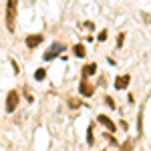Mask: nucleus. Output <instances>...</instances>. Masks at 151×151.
Wrapping results in <instances>:
<instances>
[{"label":"nucleus","mask_w":151,"mask_h":151,"mask_svg":"<svg viewBox=\"0 0 151 151\" xmlns=\"http://www.w3.org/2000/svg\"><path fill=\"white\" fill-rule=\"evenodd\" d=\"M107 105H109V107H111V109H115V101H113V99H111V97H107Z\"/></svg>","instance_id":"ddd939ff"},{"label":"nucleus","mask_w":151,"mask_h":151,"mask_svg":"<svg viewBox=\"0 0 151 151\" xmlns=\"http://www.w3.org/2000/svg\"><path fill=\"white\" fill-rule=\"evenodd\" d=\"M73 52H75V55H77V57H79V58H85V55H87V50H85V47H83L81 42L73 47Z\"/></svg>","instance_id":"1a4fd4ad"},{"label":"nucleus","mask_w":151,"mask_h":151,"mask_svg":"<svg viewBox=\"0 0 151 151\" xmlns=\"http://www.w3.org/2000/svg\"><path fill=\"white\" fill-rule=\"evenodd\" d=\"M45 77H47V70H45V69H36L35 70V79H36V81H42Z\"/></svg>","instance_id":"9d476101"},{"label":"nucleus","mask_w":151,"mask_h":151,"mask_svg":"<svg viewBox=\"0 0 151 151\" xmlns=\"http://www.w3.org/2000/svg\"><path fill=\"white\" fill-rule=\"evenodd\" d=\"M85 26H87L89 30H93V28H95V24H93V22H85Z\"/></svg>","instance_id":"2eb2a0df"},{"label":"nucleus","mask_w":151,"mask_h":151,"mask_svg":"<svg viewBox=\"0 0 151 151\" xmlns=\"http://www.w3.org/2000/svg\"><path fill=\"white\" fill-rule=\"evenodd\" d=\"M69 105H73V109H79V107H81V101H79V99H70Z\"/></svg>","instance_id":"9b49d317"},{"label":"nucleus","mask_w":151,"mask_h":151,"mask_svg":"<svg viewBox=\"0 0 151 151\" xmlns=\"http://www.w3.org/2000/svg\"><path fill=\"white\" fill-rule=\"evenodd\" d=\"M16 10H18V0H8L6 2V16H4V20H6V28H8V32H14V24H16Z\"/></svg>","instance_id":"f257e3e1"},{"label":"nucleus","mask_w":151,"mask_h":151,"mask_svg":"<svg viewBox=\"0 0 151 151\" xmlns=\"http://www.w3.org/2000/svg\"><path fill=\"white\" fill-rule=\"evenodd\" d=\"M63 50H65V45H63V42H55V45H50V47L47 48V52L42 55V58H45V60H52V58H57Z\"/></svg>","instance_id":"f03ea898"},{"label":"nucleus","mask_w":151,"mask_h":151,"mask_svg":"<svg viewBox=\"0 0 151 151\" xmlns=\"http://www.w3.org/2000/svg\"><path fill=\"white\" fill-rule=\"evenodd\" d=\"M131 149V141H129V143H125V145H123V151H129Z\"/></svg>","instance_id":"dca6fc26"},{"label":"nucleus","mask_w":151,"mask_h":151,"mask_svg":"<svg viewBox=\"0 0 151 151\" xmlns=\"http://www.w3.org/2000/svg\"><path fill=\"white\" fill-rule=\"evenodd\" d=\"M95 73H97V65H95V63H89V65H85V67H83V79H89V77H93Z\"/></svg>","instance_id":"6e6552de"},{"label":"nucleus","mask_w":151,"mask_h":151,"mask_svg":"<svg viewBox=\"0 0 151 151\" xmlns=\"http://www.w3.org/2000/svg\"><path fill=\"white\" fill-rule=\"evenodd\" d=\"M18 91H10L8 97H6V113H14L16 107H18Z\"/></svg>","instance_id":"7ed1b4c3"},{"label":"nucleus","mask_w":151,"mask_h":151,"mask_svg":"<svg viewBox=\"0 0 151 151\" xmlns=\"http://www.w3.org/2000/svg\"><path fill=\"white\" fill-rule=\"evenodd\" d=\"M93 125H91V127H89V139H87V143H89V145H93Z\"/></svg>","instance_id":"f8f14e48"},{"label":"nucleus","mask_w":151,"mask_h":151,"mask_svg":"<svg viewBox=\"0 0 151 151\" xmlns=\"http://www.w3.org/2000/svg\"><path fill=\"white\" fill-rule=\"evenodd\" d=\"M107 38V30H103V32H99V40H105Z\"/></svg>","instance_id":"4468645a"},{"label":"nucleus","mask_w":151,"mask_h":151,"mask_svg":"<svg viewBox=\"0 0 151 151\" xmlns=\"http://www.w3.org/2000/svg\"><path fill=\"white\" fill-rule=\"evenodd\" d=\"M97 121H99L103 127H107L109 131H111V133H113V131L117 129V125H115V123H113V121H111V119H109L107 115H99V117H97Z\"/></svg>","instance_id":"0eeeda50"},{"label":"nucleus","mask_w":151,"mask_h":151,"mask_svg":"<svg viewBox=\"0 0 151 151\" xmlns=\"http://www.w3.org/2000/svg\"><path fill=\"white\" fill-rule=\"evenodd\" d=\"M42 40H45V36H42V35H28L24 42H26V47H28V48H36Z\"/></svg>","instance_id":"20e7f679"},{"label":"nucleus","mask_w":151,"mask_h":151,"mask_svg":"<svg viewBox=\"0 0 151 151\" xmlns=\"http://www.w3.org/2000/svg\"><path fill=\"white\" fill-rule=\"evenodd\" d=\"M129 83H131V77L129 75H119L115 79V89H127Z\"/></svg>","instance_id":"423d86ee"},{"label":"nucleus","mask_w":151,"mask_h":151,"mask_svg":"<svg viewBox=\"0 0 151 151\" xmlns=\"http://www.w3.org/2000/svg\"><path fill=\"white\" fill-rule=\"evenodd\" d=\"M79 91H81L83 97H91V95L95 93L93 85H91V83H87V79H83V81H81V87H79Z\"/></svg>","instance_id":"39448f33"}]
</instances>
